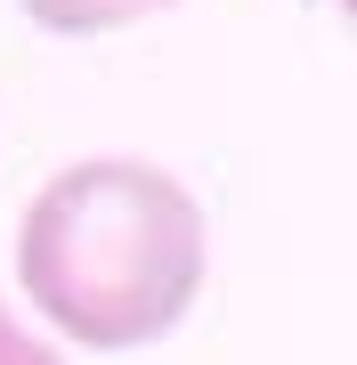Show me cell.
Listing matches in <instances>:
<instances>
[{"label": "cell", "instance_id": "obj_1", "mask_svg": "<svg viewBox=\"0 0 357 365\" xmlns=\"http://www.w3.org/2000/svg\"><path fill=\"white\" fill-rule=\"evenodd\" d=\"M212 235L203 203L162 163L90 155L66 163L16 220V284L73 349L130 357L195 309Z\"/></svg>", "mask_w": 357, "mask_h": 365}, {"label": "cell", "instance_id": "obj_2", "mask_svg": "<svg viewBox=\"0 0 357 365\" xmlns=\"http://www.w3.org/2000/svg\"><path fill=\"white\" fill-rule=\"evenodd\" d=\"M33 25L66 33V41H90V33H122V25H146L155 9H179V0H16Z\"/></svg>", "mask_w": 357, "mask_h": 365}, {"label": "cell", "instance_id": "obj_3", "mask_svg": "<svg viewBox=\"0 0 357 365\" xmlns=\"http://www.w3.org/2000/svg\"><path fill=\"white\" fill-rule=\"evenodd\" d=\"M0 365H66V357H57L33 325H16V309L0 300Z\"/></svg>", "mask_w": 357, "mask_h": 365}]
</instances>
